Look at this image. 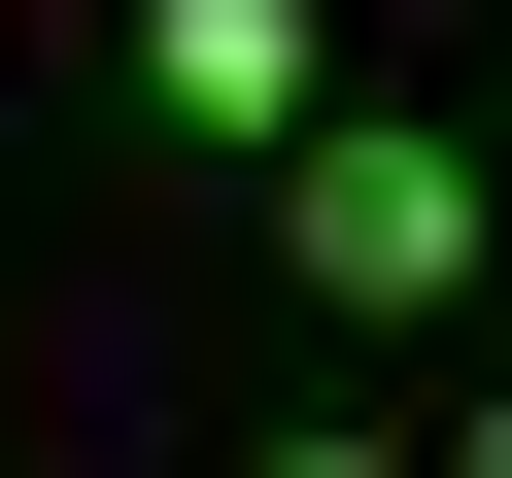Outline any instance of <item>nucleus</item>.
I'll return each instance as SVG.
<instances>
[{"label": "nucleus", "mask_w": 512, "mask_h": 478, "mask_svg": "<svg viewBox=\"0 0 512 478\" xmlns=\"http://www.w3.org/2000/svg\"><path fill=\"white\" fill-rule=\"evenodd\" d=\"M274 274L308 308H478V137L444 103H308L274 137Z\"/></svg>", "instance_id": "obj_1"}, {"label": "nucleus", "mask_w": 512, "mask_h": 478, "mask_svg": "<svg viewBox=\"0 0 512 478\" xmlns=\"http://www.w3.org/2000/svg\"><path fill=\"white\" fill-rule=\"evenodd\" d=\"M137 103L171 137H308V0H137Z\"/></svg>", "instance_id": "obj_2"}, {"label": "nucleus", "mask_w": 512, "mask_h": 478, "mask_svg": "<svg viewBox=\"0 0 512 478\" xmlns=\"http://www.w3.org/2000/svg\"><path fill=\"white\" fill-rule=\"evenodd\" d=\"M239 478H410V444H239Z\"/></svg>", "instance_id": "obj_3"}, {"label": "nucleus", "mask_w": 512, "mask_h": 478, "mask_svg": "<svg viewBox=\"0 0 512 478\" xmlns=\"http://www.w3.org/2000/svg\"><path fill=\"white\" fill-rule=\"evenodd\" d=\"M410 478H512V376H478V444H410Z\"/></svg>", "instance_id": "obj_4"}]
</instances>
